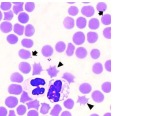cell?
<instances>
[{"label": "cell", "mask_w": 160, "mask_h": 116, "mask_svg": "<svg viewBox=\"0 0 160 116\" xmlns=\"http://www.w3.org/2000/svg\"><path fill=\"white\" fill-rule=\"evenodd\" d=\"M60 92L56 89L54 85H51L47 94L48 99L54 103L58 102L60 100Z\"/></svg>", "instance_id": "1"}, {"label": "cell", "mask_w": 160, "mask_h": 116, "mask_svg": "<svg viewBox=\"0 0 160 116\" xmlns=\"http://www.w3.org/2000/svg\"><path fill=\"white\" fill-rule=\"evenodd\" d=\"M85 36L82 32L76 33L73 36V41L76 45H81L84 43Z\"/></svg>", "instance_id": "2"}, {"label": "cell", "mask_w": 160, "mask_h": 116, "mask_svg": "<svg viewBox=\"0 0 160 116\" xmlns=\"http://www.w3.org/2000/svg\"><path fill=\"white\" fill-rule=\"evenodd\" d=\"M8 92L10 94L19 95L23 92V88L21 85L12 84L9 87Z\"/></svg>", "instance_id": "3"}, {"label": "cell", "mask_w": 160, "mask_h": 116, "mask_svg": "<svg viewBox=\"0 0 160 116\" xmlns=\"http://www.w3.org/2000/svg\"><path fill=\"white\" fill-rule=\"evenodd\" d=\"M5 105L9 108H14L17 106L18 103V100L15 96H9L6 99Z\"/></svg>", "instance_id": "4"}, {"label": "cell", "mask_w": 160, "mask_h": 116, "mask_svg": "<svg viewBox=\"0 0 160 116\" xmlns=\"http://www.w3.org/2000/svg\"><path fill=\"white\" fill-rule=\"evenodd\" d=\"M92 97L94 101L96 103H102L104 99V96L100 91H94L92 94Z\"/></svg>", "instance_id": "5"}, {"label": "cell", "mask_w": 160, "mask_h": 116, "mask_svg": "<svg viewBox=\"0 0 160 116\" xmlns=\"http://www.w3.org/2000/svg\"><path fill=\"white\" fill-rule=\"evenodd\" d=\"M81 13L85 16L91 17L94 14V9L91 6H87L83 7L81 10Z\"/></svg>", "instance_id": "6"}, {"label": "cell", "mask_w": 160, "mask_h": 116, "mask_svg": "<svg viewBox=\"0 0 160 116\" xmlns=\"http://www.w3.org/2000/svg\"><path fill=\"white\" fill-rule=\"evenodd\" d=\"M18 68L20 71L22 73L25 74H27L30 73L31 70V66L30 64L28 62H22L19 64Z\"/></svg>", "instance_id": "7"}, {"label": "cell", "mask_w": 160, "mask_h": 116, "mask_svg": "<svg viewBox=\"0 0 160 116\" xmlns=\"http://www.w3.org/2000/svg\"><path fill=\"white\" fill-rule=\"evenodd\" d=\"M0 29L3 33H8L12 30V25L10 22H3L0 25Z\"/></svg>", "instance_id": "8"}, {"label": "cell", "mask_w": 160, "mask_h": 116, "mask_svg": "<svg viewBox=\"0 0 160 116\" xmlns=\"http://www.w3.org/2000/svg\"><path fill=\"white\" fill-rule=\"evenodd\" d=\"M64 25L67 29H71L74 27V20L71 17L67 16L64 20Z\"/></svg>", "instance_id": "9"}, {"label": "cell", "mask_w": 160, "mask_h": 116, "mask_svg": "<svg viewBox=\"0 0 160 116\" xmlns=\"http://www.w3.org/2000/svg\"><path fill=\"white\" fill-rule=\"evenodd\" d=\"M42 54L46 57H50L53 54L54 50L51 46L49 45H46L44 46L41 50Z\"/></svg>", "instance_id": "10"}, {"label": "cell", "mask_w": 160, "mask_h": 116, "mask_svg": "<svg viewBox=\"0 0 160 116\" xmlns=\"http://www.w3.org/2000/svg\"><path fill=\"white\" fill-rule=\"evenodd\" d=\"M79 89L80 92L83 94H87L91 92L92 91V87L89 84L85 83L80 85Z\"/></svg>", "instance_id": "11"}, {"label": "cell", "mask_w": 160, "mask_h": 116, "mask_svg": "<svg viewBox=\"0 0 160 116\" xmlns=\"http://www.w3.org/2000/svg\"><path fill=\"white\" fill-rule=\"evenodd\" d=\"M10 80L12 82L22 83L24 81V77L20 74L15 72L12 74L10 76Z\"/></svg>", "instance_id": "12"}, {"label": "cell", "mask_w": 160, "mask_h": 116, "mask_svg": "<svg viewBox=\"0 0 160 116\" xmlns=\"http://www.w3.org/2000/svg\"><path fill=\"white\" fill-rule=\"evenodd\" d=\"M76 56L79 59H84L87 57V51L86 49L83 47H79L76 50Z\"/></svg>", "instance_id": "13"}, {"label": "cell", "mask_w": 160, "mask_h": 116, "mask_svg": "<svg viewBox=\"0 0 160 116\" xmlns=\"http://www.w3.org/2000/svg\"><path fill=\"white\" fill-rule=\"evenodd\" d=\"M87 41L90 43L92 44L96 42L98 38V35L95 32H89L87 35Z\"/></svg>", "instance_id": "14"}, {"label": "cell", "mask_w": 160, "mask_h": 116, "mask_svg": "<svg viewBox=\"0 0 160 116\" xmlns=\"http://www.w3.org/2000/svg\"><path fill=\"white\" fill-rule=\"evenodd\" d=\"M35 33V29L31 24H29L26 26L25 30V34L26 36H31Z\"/></svg>", "instance_id": "15"}, {"label": "cell", "mask_w": 160, "mask_h": 116, "mask_svg": "<svg viewBox=\"0 0 160 116\" xmlns=\"http://www.w3.org/2000/svg\"><path fill=\"white\" fill-rule=\"evenodd\" d=\"M30 84L32 86L39 87V85L44 86L46 84V81L45 80L42 78H36L33 79L30 82Z\"/></svg>", "instance_id": "16"}, {"label": "cell", "mask_w": 160, "mask_h": 116, "mask_svg": "<svg viewBox=\"0 0 160 116\" xmlns=\"http://www.w3.org/2000/svg\"><path fill=\"white\" fill-rule=\"evenodd\" d=\"M88 26L89 28L92 30H96L100 26L99 21L97 18H92L89 21Z\"/></svg>", "instance_id": "17"}, {"label": "cell", "mask_w": 160, "mask_h": 116, "mask_svg": "<svg viewBox=\"0 0 160 116\" xmlns=\"http://www.w3.org/2000/svg\"><path fill=\"white\" fill-rule=\"evenodd\" d=\"M24 31H25V27L22 25L18 23H16L14 26V33L19 36H21L24 34Z\"/></svg>", "instance_id": "18"}, {"label": "cell", "mask_w": 160, "mask_h": 116, "mask_svg": "<svg viewBox=\"0 0 160 116\" xmlns=\"http://www.w3.org/2000/svg\"><path fill=\"white\" fill-rule=\"evenodd\" d=\"M18 20L19 22L22 23H27L29 20V16L27 13L25 12H22L19 14L18 16Z\"/></svg>", "instance_id": "19"}, {"label": "cell", "mask_w": 160, "mask_h": 116, "mask_svg": "<svg viewBox=\"0 0 160 116\" xmlns=\"http://www.w3.org/2000/svg\"><path fill=\"white\" fill-rule=\"evenodd\" d=\"M103 66L100 63H96L92 66V72L95 74H99L103 71Z\"/></svg>", "instance_id": "20"}, {"label": "cell", "mask_w": 160, "mask_h": 116, "mask_svg": "<svg viewBox=\"0 0 160 116\" xmlns=\"http://www.w3.org/2000/svg\"><path fill=\"white\" fill-rule=\"evenodd\" d=\"M33 76H36L41 74V72L43 71V68L40 63H35L33 65Z\"/></svg>", "instance_id": "21"}, {"label": "cell", "mask_w": 160, "mask_h": 116, "mask_svg": "<svg viewBox=\"0 0 160 116\" xmlns=\"http://www.w3.org/2000/svg\"><path fill=\"white\" fill-rule=\"evenodd\" d=\"M76 24L79 28H84L87 25V20L83 17H79L77 19Z\"/></svg>", "instance_id": "22"}, {"label": "cell", "mask_w": 160, "mask_h": 116, "mask_svg": "<svg viewBox=\"0 0 160 116\" xmlns=\"http://www.w3.org/2000/svg\"><path fill=\"white\" fill-rule=\"evenodd\" d=\"M18 55L21 58L25 59H28L31 56V53L30 51L25 49H21L19 50Z\"/></svg>", "instance_id": "23"}, {"label": "cell", "mask_w": 160, "mask_h": 116, "mask_svg": "<svg viewBox=\"0 0 160 116\" xmlns=\"http://www.w3.org/2000/svg\"><path fill=\"white\" fill-rule=\"evenodd\" d=\"M26 105L28 107V109H30L31 108H34L36 110H38L39 108L40 105H39V101L37 100H35L33 101L29 102L28 103H26Z\"/></svg>", "instance_id": "24"}, {"label": "cell", "mask_w": 160, "mask_h": 116, "mask_svg": "<svg viewBox=\"0 0 160 116\" xmlns=\"http://www.w3.org/2000/svg\"><path fill=\"white\" fill-rule=\"evenodd\" d=\"M62 110L61 106L59 104L54 105L53 109H52L50 114L52 116H59V114Z\"/></svg>", "instance_id": "25"}, {"label": "cell", "mask_w": 160, "mask_h": 116, "mask_svg": "<svg viewBox=\"0 0 160 116\" xmlns=\"http://www.w3.org/2000/svg\"><path fill=\"white\" fill-rule=\"evenodd\" d=\"M47 71L51 78L56 77L57 74L59 72V71L56 68V66H50L49 68L47 69Z\"/></svg>", "instance_id": "26"}, {"label": "cell", "mask_w": 160, "mask_h": 116, "mask_svg": "<svg viewBox=\"0 0 160 116\" xmlns=\"http://www.w3.org/2000/svg\"><path fill=\"white\" fill-rule=\"evenodd\" d=\"M62 78L66 80L70 84L71 83L74 82L75 77L73 75L69 73H65L62 76Z\"/></svg>", "instance_id": "27"}, {"label": "cell", "mask_w": 160, "mask_h": 116, "mask_svg": "<svg viewBox=\"0 0 160 116\" xmlns=\"http://www.w3.org/2000/svg\"><path fill=\"white\" fill-rule=\"evenodd\" d=\"M7 40L10 44L14 45L17 43L18 40V38L16 35L14 34H10L7 36Z\"/></svg>", "instance_id": "28"}, {"label": "cell", "mask_w": 160, "mask_h": 116, "mask_svg": "<svg viewBox=\"0 0 160 116\" xmlns=\"http://www.w3.org/2000/svg\"><path fill=\"white\" fill-rule=\"evenodd\" d=\"M51 109L50 105L47 104V103H44L41 104V107L40 109V112L41 113L45 115L48 113L49 112V109Z\"/></svg>", "instance_id": "29"}, {"label": "cell", "mask_w": 160, "mask_h": 116, "mask_svg": "<svg viewBox=\"0 0 160 116\" xmlns=\"http://www.w3.org/2000/svg\"><path fill=\"white\" fill-rule=\"evenodd\" d=\"M21 44H22V46L24 47L30 48L33 46V42L31 39L25 38L22 40L21 41Z\"/></svg>", "instance_id": "30"}, {"label": "cell", "mask_w": 160, "mask_h": 116, "mask_svg": "<svg viewBox=\"0 0 160 116\" xmlns=\"http://www.w3.org/2000/svg\"><path fill=\"white\" fill-rule=\"evenodd\" d=\"M66 49V45L64 42L60 41L56 45V50L58 53H62Z\"/></svg>", "instance_id": "31"}, {"label": "cell", "mask_w": 160, "mask_h": 116, "mask_svg": "<svg viewBox=\"0 0 160 116\" xmlns=\"http://www.w3.org/2000/svg\"><path fill=\"white\" fill-rule=\"evenodd\" d=\"M24 3H20L18 5H15L13 8V11L14 13L18 15L19 12L23 11Z\"/></svg>", "instance_id": "32"}, {"label": "cell", "mask_w": 160, "mask_h": 116, "mask_svg": "<svg viewBox=\"0 0 160 116\" xmlns=\"http://www.w3.org/2000/svg\"><path fill=\"white\" fill-rule=\"evenodd\" d=\"M102 22L104 25H108L111 23V16L109 14H106L102 16Z\"/></svg>", "instance_id": "33"}, {"label": "cell", "mask_w": 160, "mask_h": 116, "mask_svg": "<svg viewBox=\"0 0 160 116\" xmlns=\"http://www.w3.org/2000/svg\"><path fill=\"white\" fill-rule=\"evenodd\" d=\"M64 106L67 109H72L74 105V102L73 100H72L71 99H68L67 100L64 102Z\"/></svg>", "instance_id": "34"}, {"label": "cell", "mask_w": 160, "mask_h": 116, "mask_svg": "<svg viewBox=\"0 0 160 116\" xmlns=\"http://www.w3.org/2000/svg\"><path fill=\"white\" fill-rule=\"evenodd\" d=\"M102 90L105 93H109L111 91V83L106 82L102 84Z\"/></svg>", "instance_id": "35"}, {"label": "cell", "mask_w": 160, "mask_h": 116, "mask_svg": "<svg viewBox=\"0 0 160 116\" xmlns=\"http://www.w3.org/2000/svg\"><path fill=\"white\" fill-rule=\"evenodd\" d=\"M75 47L72 43L68 44V48L66 50V54L68 56H71L73 54Z\"/></svg>", "instance_id": "36"}, {"label": "cell", "mask_w": 160, "mask_h": 116, "mask_svg": "<svg viewBox=\"0 0 160 116\" xmlns=\"http://www.w3.org/2000/svg\"><path fill=\"white\" fill-rule=\"evenodd\" d=\"M26 110H27L26 107V106L24 105H19L16 109V111H17L18 115L19 116H23V115H25L26 112Z\"/></svg>", "instance_id": "37"}, {"label": "cell", "mask_w": 160, "mask_h": 116, "mask_svg": "<svg viewBox=\"0 0 160 116\" xmlns=\"http://www.w3.org/2000/svg\"><path fill=\"white\" fill-rule=\"evenodd\" d=\"M31 100H32V98H30L28 94V93L27 92H26L25 91H24L23 93H22L21 97V103L24 104V103H26V102L31 101Z\"/></svg>", "instance_id": "38"}, {"label": "cell", "mask_w": 160, "mask_h": 116, "mask_svg": "<svg viewBox=\"0 0 160 116\" xmlns=\"http://www.w3.org/2000/svg\"><path fill=\"white\" fill-rule=\"evenodd\" d=\"M35 4L33 2H27L26 3L25 5V10L27 12H31L34 10L35 8Z\"/></svg>", "instance_id": "39"}, {"label": "cell", "mask_w": 160, "mask_h": 116, "mask_svg": "<svg viewBox=\"0 0 160 116\" xmlns=\"http://www.w3.org/2000/svg\"><path fill=\"white\" fill-rule=\"evenodd\" d=\"M11 3L10 2H2L1 5V8L3 11H7L11 8Z\"/></svg>", "instance_id": "40"}, {"label": "cell", "mask_w": 160, "mask_h": 116, "mask_svg": "<svg viewBox=\"0 0 160 116\" xmlns=\"http://www.w3.org/2000/svg\"><path fill=\"white\" fill-rule=\"evenodd\" d=\"M45 89L43 88H39V86L33 89L32 91V94L33 95H39L43 94L45 93Z\"/></svg>", "instance_id": "41"}, {"label": "cell", "mask_w": 160, "mask_h": 116, "mask_svg": "<svg viewBox=\"0 0 160 116\" xmlns=\"http://www.w3.org/2000/svg\"><path fill=\"white\" fill-rule=\"evenodd\" d=\"M91 56L93 59H97L100 57V51L97 49H94L91 51Z\"/></svg>", "instance_id": "42"}, {"label": "cell", "mask_w": 160, "mask_h": 116, "mask_svg": "<svg viewBox=\"0 0 160 116\" xmlns=\"http://www.w3.org/2000/svg\"><path fill=\"white\" fill-rule=\"evenodd\" d=\"M79 13V9L76 6H71L68 10V13L72 16H75Z\"/></svg>", "instance_id": "43"}, {"label": "cell", "mask_w": 160, "mask_h": 116, "mask_svg": "<svg viewBox=\"0 0 160 116\" xmlns=\"http://www.w3.org/2000/svg\"><path fill=\"white\" fill-rule=\"evenodd\" d=\"M107 5L104 3L100 2L97 5V10L99 12H104L107 10Z\"/></svg>", "instance_id": "44"}, {"label": "cell", "mask_w": 160, "mask_h": 116, "mask_svg": "<svg viewBox=\"0 0 160 116\" xmlns=\"http://www.w3.org/2000/svg\"><path fill=\"white\" fill-rule=\"evenodd\" d=\"M4 20L10 21L13 18V13L11 10L8 12H4Z\"/></svg>", "instance_id": "45"}, {"label": "cell", "mask_w": 160, "mask_h": 116, "mask_svg": "<svg viewBox=\"0 0 160 116\" xmlns=\"http://www.w3.org/2000/svg\"><path fill=\"white\" fill-rule=\"evenodd\" d=\"M103 36L107 39L111 38V28L108 27L105 29L103 31Z\"/></svg>", "instance_id": "46"}, {"label": "cell", "mask_w": 160, "mask_h": 116, "mask_svg": "<svg viewBox=\"0 0 160 116\" xmlns=\"http://www.w3.org/2000/svg\"><path fill=\"white\" fill-rule=\"evenodd\" d=\"M88 100H89V99L86 98V96H79V98L77 99V103H79L80 105H81V104L85 105L88 103Z\"/></svg>", "instance_id": "47"}, {"label": "cell", "mask_w": 160, "mask_h": 116, "mask_svg": "<svg viewBox=\"0 0 160 116\" xmlns=\"http://www.w3.org/2000/svg\"><path fill=\"white\" fill-rule=\"evenodd\" d=\"M54 86L56 88V89L60 92L61 91L62 87V82L60 80H57L54 82L53 84Z\"/></svg>", "instance_id": "48"}, {"label": "cell", "mask_w": 160, "mask_h": 116, "mask_svg": "<svg viewBox=\"0 0 160 116\" xmlns=\"http://www.w3.org/2000/svg\"><path fill=\"white\" fill-rule=\"evenodd\" d=\"M7 109L4 107H0V116H7Z\"/></svg>", "instance_id": "49"}, {"label": "cell", "mask_w": 160, "mask_h": 116, "mask_svg": "<svg viewBox=\"0 0 160 116\" xmlns=\"http://www.w3.org/2000/svg\"><path fill=\"white\" fill-rule=\"evenodd\" d=\"M27 116H39V113L36 110L32 109L28 112Z\"/></svg>", "instance_id": "50"}, {"label": "cell", "mask_w": 160, "mask_h": 116, "mask_svg": "<svg viewBox=\"0 0 160 116\" xmlns=\"http://www.w3.org/2000/svg\"><path fill=\"white\" fill-rule=\"evenodd\" d=\"M105 67L107 71L110 72H111V61L110 60H109L106 61L105 64Z\"/></svg>", "instance_id": "51"}, {"label": "cell", "mask_w": 160, "mask_h": 116, "mask_svg": "<svg viewBox=\"0 0 160 116\" xmlns=\"http://www.w3.org/2000/svg\"><path fill=\"white\" fill-rule=\"evenodd\" d=\"M61 116H72L71 114L68 111H64L62 112Z\"/></svg>", "instance_id": "52"}, {"label": "cell", "mask_w": 160, "mask_h": 116, "mask_svg": "<svg viewBox=\"0 0 160 116\" xmlns=\"http://www.w3.org/2000/svg\"><path fill=\"white\" fill-rule=\"evenodd\" d=\"M8 116H16L15 114V111L13 110H10L9 115Z\"/></svg>", "instance_id": "53"}, {"label": "cell", "mask_w": 160, "mask_h": 116, "mask_svg": "<svg viewBox=\"0 0 160 116\" xmlns=\"http://www.w3.org/2000/svg\"><path fill=\"white\" fill-rule=\"evenodd\" d=\"M2 18H3V14L1 11H0V21L1 20Z\"/></svg>", "instance_id": "54"}, {"label": "cell", "mask_w": 160, "mask_h": 116, "mask_svg": "<svg viewBox=\"0 0 160 116\" xmlns=\"http://www.w3.org/2000/svg\"><path fill=\"white\" fill-rule=\"evenodd\" d=\"M103 116H111V113H107L105 114Z\"/></svg>", "instance_id": "55"}, {"label": "cell", "mask_w": 160, "mask_h": 116, "mask_svg": "<svg viewBox=\"0 0 160 116\" xmlns=\"http://www.w3.org/2000/svg\"><path fill=\"white\" fill-rule=\"evenodd\" d=\"M13 3L15 4V5H18V4H19L20 3V2H16V3H15V2H13Z\"/></svg>", "instance_id": "56"}, {"label": "cell", "mask_w": 160, "mask_h": 116, "mask_svg": "<svg viewBox=\"0 0 160 116\" xmlns=\"http://www.w3.org/2000/svg\"><path fill=\"white\" fill-rule=\"evenodd\" d=\"M90 116H99L98 114H92Z\"/></svg>", "instance_id": "57"}, {"label": "cell", "mask_w": 160, "mask_h": 116, "mask_svg": "<svg viewBox=\"0 0 160 116\" xmlns=\"http://www.w3.org/2000/svg\"><path fill=\"white\" fill-rule=\"evenodd\" d=\"M68 3H70V4H73V3H74L75 2H72V3H71V2H68Z\"/></svg>", "instance_id": "58"}]
</instances>
